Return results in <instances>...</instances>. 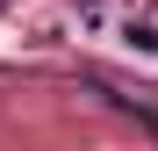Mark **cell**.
<instances>
[{"instance_id":"cell-1","label":"cell","mask_w":158,"mask_h":151,"mask_svg":"<svg viewBox=\"0 0 158 151\" xmlns=\"http://www.w3.org/2000/svg\"><path fill=\"white\" fill-rule=\"evenodd\" d=\"M122 43L129 50H158V0H144V7L122 15Z\"/></svg>"},{"instance_id":"cell-2","label":"cell","mask_w":158,"mask_h":151,"mask_svg":"<svg viewBox=\"0 0 158 151\" xmlns=\"http://www.w3.org/2000/svg\"><path fill=\"white\" fill-rule=\"evenodd\" d=\"M79 7H94V0H79Z\"/></svg>"}]
</instances>
